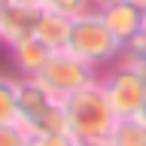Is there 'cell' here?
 Listing matches in <instances>:
<instances>
[{"instance_id": "obj_3", "label": "cell", "mask_w": 146, "mask_h": 146, "mask_svg": "<svg viewBox=\"0 0 146 146\" xmlns=\"http://www.w3.org/2000/svg\"><path fill=\"white\" fill-rule=\"evenodd\" d=\"M18 122L34 134H67L64 107L40 79H18Z\"/></svg>"}, {"instance_id": "obj_10", "label": "cell", "mask_w": 146, "mask_h": 146, "mask_svg": "<svg viewBox=\"0 0 146 146\" xmlns=\"http://www.w3.org/2000/svg\"><path fill=\"white\" fill-rule=\"evenodd\" d=\"M110 146H146V122L140 116L116 119V125L107 137Z\"/></svg>"}, {"instance_id": "obj_13", "label": "cell", "mask_w": 146, "mask_h": 146, "mask_svg": "<svg viewBox=\"0 0 146 146\" xmlns=\"http://www.w3.org/2000/svg\"><path fill=\"white\" fill-rule=\"evenodd\" d=\"M27 143H31V131L21 122L0 125V146H27Z\"/></svg>"}, {"instance_id": "obj_14", "label": "cell", "mask_w": 146, "mask_h": 146, "mask_svg": "<svg viewBox=\"0 0 146 146\" xmlns=\"http://www.w3.org/2000/svg\"><path fill=\"white\" fill-rule=\"evenodd\" d=\"M27 146H76V140L67 134H34Z\"/></svg>"}, {"instance_id": "obj_15", "label": "cell", "mask_w": 146, "mask_h": 146, "mask_svg": "<svg viewBox=\"0 0 146 146\" xmlns=\"http://www.w3.org/2000/svg\"><path fill=\"white\" fill-rule=\"evenodd\" d=\"M125 55H128V58H146V31H143V27H140L137 36L125 46Z\"/></svg>"}, {"instance_id": "obj_20", "label": "cell", "mask_w": 146, "mask_h": 146, "mask_svg": "<svg viewBox=\"0 0 146 146\" xmlns=\"http://www.w3.org/2000/svg\"><path fill=\"white\" fill-rule=\"evenodd\" d=\"M76 146H110L107 140H91V143H76Z\"/></svg>"}, {"instance_id": "obj_21", "label": "cell", "mask_w": 146, "mask_h": 146, "mask_svg": "<svg viewBox=\"0 0 146 146\" xmlns=\"http://www.w3.org/2000/svg\"><path fill=\"white\" fill-rule=\"evenodd\" d=\"M140 119H143V122H146V104H143V110H140Z\"/></svg>"}, {"instance_id": "obj_12", "label": "cell", "mask_w": 146, "mask_h": 146, "mask_svg": "<svg viewBox=\"0 0 146 146\" xmlns=\"http://www.w3.org/2000/svg\"><path fill=\"white\" fill-rule=\"evenodd\" d=\"M43 9H52V12H61L67 18H79L85 12H91V0H43Z\"/></svg>"}, {"instance_id": "obj_17", "label": "cell", "mask_w": 146, "mask_h": 146, "mask_svg": "<svg viewBox=\"0 0 146 146\" xmlns=\"http://www.w3.org/2000/svg\"><path fill=\"white\" fill-rule=\"evenodd\" d=\"M128 58V55H125ZM131 61H134V67H137V73H140V79L146 82V58H131Z\"/></svg>"}, {"instance_id": "obj_16", "label": "cell", "mask_w": 146, "mask_h": 146, "mask_svg": "<svg viewBox=\"0 0 146 146\" xmlns=\"http://www.w3.org/2000/svg\"><path fill=\"white\" fill-rule=\"evenodd\" d=\"M9 3H15V6H25V9H43V0H9Z\"/></svg>"}, {"instance_id": "obj_8", "label": "cell", "mask_w": 146, "mask_h": 146, "mask_svg": "<svg viewBox=\"0 0 146 146\" xmlns=\"http://www.w3.org/2000/svg\"><path fill=\"white\" fill-rule=\"evenodd\" d=\"M100 18H104V25L110 27V34L116 36L122 46H128V43L137 36V31L143 27V12H140L137 6H131L128 0L100 9Z\"/></svg>"}, {"instance_id": "obj_7", "label": "cell", "mask_w": 146, "mask_h": 146, "mask_svg": "<svg viewBox=\"0 0 146 146\" xmlns=\"http://www.w3.org/2000/svg\"><path fill=\"white\" fill-rule=\"evenodd\" d=\"M70 31H73V18L52 12V9H40L36 12V25H34V36L49 49V52H61L70 43Z\"/></svg>"}, {"instance_id": "obj_19", "label": "cell", "mask_w": 146, "mask_h": 146, "mask_svg": "<svg viewBox=\"0 0 146 146\" xmlns=\"http://www.w3.org/2000/svg\"><path fill=\"white\" fill-rule=\"evenodd\" d=\"M128 3H131V6H137L140 12H146V0H128Z\"/></svg>"}, {"instance_id": "obj_9", "label": "cell", "mask_w": 146, "mask_h": 146, "mask_svg": "<svg viewBox=\"0 0 146 146\" xmlns=\"http://www.w3.org/2000/svg\"><path fill=\"white\" fill-rule=\"evenodd\" d=\"M49 55L52 52H49L36 36H27L25 43H18V46L9 49V58H12V64H15V70H18V79H36V76L43 73Z\"/></svg>"}, {"instance_id": "obj_1", "label": "cell", "mask_w": 146, "mask_h": 146, "mask_svg": "<svg viewBox=\"0 0 146 146\" xmlns=\"http://www.w3.org/2000/svg\"><path fill=\"white\" fill-rule=\"evenodd\" d=\"M64 107V125H67V137H73L76 143H91V140H107L113 125H116V113L110 107L100 79L88 82L85 88L73 91L70 98L61 100Z\"/></svg>"}, {"instance_id": "obj_18", "label": "cell", "mask_w": 146, "mask_h": 146, "mask_svg": "<svg viewBox=\"0 0 146 146\" xmlns=\"http://www.w3.org/2000/svg\"><path fill=\"white\" fill-rule=\"evenodd\" d=\"M113 3H122V0H91V6L98 9V12H100V9H107V6H113Z\"/></svg>"}, {"instance_id": "obj_5", "label": "cell", "mask_w": 146, "mask_h": 146, "mask_svg": "<svg viewBox=\"0 0 146 146\" xmlns=\"http://www.w3.org/2000/svg\"><path fill=\"white\" fill-rule=\"evenodd\" d=\"M98 76H100L98 67H91L88 61H82L79 55H73L70 49H61V52L49 55V61H46L43 73L36 79H40V85L46 91H52L58 100H64V98H70L73 91H79L88 82H94Z\"/></svg>"}, {"instance_id": "obj_4", "label": "cell", "mask_w": 146, "mask_h": 146, "mask_svg": "<svg viewBox=\"0 0 146 146\" xmlns=\"http://www.w3.org/2000/svg\"><path fill=\"white\" fill-rule=\"evenodd\" d=\"M100 85H104V94H107L110 107L119 119L125 116H140V110L146 104V82L140 79L134 61L131 58H119L116 64H110L100 70Z\"/></svg>"}, {"instance_id": "obj_11", "label": "cell", "mask_w": 146, "mask_h": 146, "mask_svg": "<svg viewBox=\"0 0 146 146\" xmlns=\"http://www.w3.org/2000/svg\"><path fill=\"white\" fill-rule=\"evenodd\" d=\"M18 122V76L0 73V125Z\"/></svg>"}, {"instance_id": "obj_2", "label": "cell", "mask_w": 146, "mask_h": 146, "mask_svg": "<svg viewBox=\"0 0 146 146\" xmlns=\"http://www.w3.org/2000/svg\"><path fill=\"white\" fill-rule=\"evenodd\" d=\"M73 55H79L82 61H88L91 67H110L125 55V46L110 34V27L104 25L98 9H91L85 15L73 18V31H70V43H67Z\"/></svg>"}, {"instance_id": "obj_22", "label": "cell", "mask_w": 146, "mask_h": 146, "mask_svg": "<svg viewBox=\"0 0 146 146\" xmlns=\"http://www.w3.org/2000/svg\"><path fill=\"white\" fill-rule=\"evenodd\" d=\"M143 31H146V12H143Z\"/></svg>"}, {"instance_id": "obj_6", "label": "cell", "mask_w": 146, "mask_h": 146, "mask_svg": "<svg viewBox=\"0 0 146 146\" xmlns=\"http://www.w3.org/2000/svg\"><path fill=\"white\" fill-rule=\"evenodd\" d=\"M34 25L36 9H25L9 0H0V46L12 49V46L25 43L27 36H34Z\"/></svg>"}]
</instances>
